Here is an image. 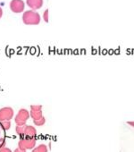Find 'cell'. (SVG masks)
I'll return each instance as SVG.
<instances>
[{
  "label": "cell",
  "instance_id": "9",
  "mask_svg": "<svg viewBox=\"0 0 134 152\" xmlns=\"http://www.w3.org/2000/svg\"><path fill=\"white\" fill-rule=\"evenodd\" d=\"M31 152H47V148L45 144H40L37 148H33Z\"/></svg>",
  "mask_w": 134,
  "mask_h": 152
},
{
  "label": "cell",
  "instance_id": "8",
  "mask_svg": "<svg viewBox=\"0 0 134 152\" xmlns=\"http://www.w3.org/2000/svg\"><path fill=\"white\" fill-rule=\"evenodd\" d=\"M30 114H31V116L32 117L33 120L39 119V118H41L43 116L41 110H39V111H32V110H31V113Z\"/></svg>",
  "mask_w": 134,
  "mask_h": 152
},
{
  "label": "cell",
  "instance_id": "14",
  "mask_svg": "<svg viewBox=\"0 0 134 152\" xmlns=\"http://www.w3.org/2000/svg\"><path fill=\"white\" fill-rule=\"evenodd\" d=\"M41 109H42V107L40 105H31V110H32V111H39Z\"/></svg>",
  "mask_w": 134,
  "mask_h": 152
},
{
  "label": "cell",
  "instance_id": "13",
  "mask_svg": "<svg viewBox=\"0 0 134 152\" xmlns=\"http://www.w3.org/2000/svg\"><path fill=\"white\" fill-rule=\"evenodd\" d=\"M1 124L2 126L4 127V129L6 131L9 130L11 128V122L10 121H4V122H1Z\"/></svg>",
  "mask_w": 134,
  "mask_h": 152
},
{
  "label": "cell",
  "instance_id": "4",
  "mask_svg": "<svg viewBox=\"0 0 134 152\" xmlns=\"http://www.w3.org/2000/svg\"><path fill=\"white\" fill-rule=\"evenodd\" d=\"M14 118V109L12 107H7L0 109V122L11 121Z\"/></svg>",
  "mask_w": 134,
  "mask_h": 152
},
{
  "label": "cell",
  "instance_id": "5",
  "mask_svg": "<svg viewBox=\"0 0 134 152\" xmlns=\"http://www.w3.org/2000/svg\"><path fill=\"white\" fill-rule=\"evenodd\" d=\"M25 4L23 0H12L10 2V9L15 14H20L24 11Z\"/></svg>",
  "mask_w": 134,
  "mask_h": 152
},
{
  "label": "cell",
  "instance_id": "3",
  "mask_svg": "<svg viewBox=\"0 0 134 152\" xmlns=\"http://www.w3.org/2000/svg\"><path fill=\"white\" fill-rule=\"evenodd\" d=\"M30 116H31L30 112L27 109H25V108H22V109H20L18 111L17 115H15V122L16 125H20V126L25 125L26 122L28 121Z\"/></svg>",
  "mask_w": 134,
  "mask_h": 152
},
{
  "label": "cell",
  "instance_id": "16",
  "mask_svg": "<svg viewBox=\"0 0 134 152\" xmlns=\"http://www.w3.org/2000/svg\"><path fill=\"white\" fill-rule=\"evenodd\" d=\"M0 152H12V150L9 148H7V147H4L0 149Z\"/></svg>",
  "mask_w": 134,
  "mask_h": 152
},
{
  "label": "cell",
  "instance_id": "6",
  "mask_svg": "<svg viewBox=\"0 0 134 152\" xmlns=\"http://www.w3.org/2000/svg\"><path fill=\"white\" fill-rule=\"evenodd\" d=\"M26 4L32 10H38L42 7L43 0H26Z\"/></svg>",
  "mask_w": 134,
  "mask_h": 152
},
{
  "label": "cell",
  "instance_id": "10",
  "mask_svg": "<svg viewBox=\"0 0 134 152\" xmlns=\"http://www.w3.org/2000/svg\"><path fill=\"white\" fill-rule=\"evenodd\" d=\"M25 125H26V124H25ZM25 125H23V126L17 125V126L15 127V132H16V133H17L19 136H21V137L24 136V129H25Z\"/></svg>",
  "mask_w": 134,
  "mask_h": 152
},
{
  "label": "cell",
  "instance_id": "2",
  "mask_svg": "<svg viewBox=\"0 0 134 152\" xmlns=\"http://www.w3.org/2000/svg\"><path fill=\"white\" fill-rule=\"evenodd\" d=\"M36 145V138H29L26 136L21 137L18 142V148L23 150L33 149Z\"/></svg>",
  "mask_w": 134,
  "mask_h": 152
},
{
  "label": "cell",
  "instance_id": "19",
  "mask_svg": "<svg viewBox=\"0 0 134 152\" xmlns=\"http://www.w3.org/2000/svg\"><path fill=\"white\" fill-rule=\"evenodd\" d=\"M2 15H3V10H2L1 7H0V18L2 17Z\"/></svg>",
  "mask_w": 134,
  "mask_h": 152
},
{
  "label": "cell",
  "instance_id": "11",
  "mask_svg": "<svg viewBox=\"0 0 134 152\" xmlns=\"http://www.w3.org/2000/svg\"><path fill=\"white\" fill-rule=\"evenodd\" d=\"M5 140H6V130L2 126L1 122H0V141H3Z\"/></svg>",
  "mask_w": 134,
  "mask_h": 152
},
{
  "label": "cell",
  "instance_id": "17",
  "mask_svg": "<svg viewBox=\"0 0 134 152\" xmlns=\"http://www.w3.org/2000/svg\"><path fill=\"white\" fill-rule=\"evenodd\" d=\"M6 145H7L6 140H3V141H0V149H1L2 148H4V147H6Z\"/></svg>",
  "mask_w": 134,
  "mask_h": 152
},
{
  "label": "cell",
  "instance_id": "15",
  "mask_svg": "<svg viewBox=\"0 0 134 152\" xmlns=\"http://www.w3.org/2000/svg\"><path fill=\"white\" fill-rule=\"evenodd\" d=\"M43 19L46 23L48 22V10H46L44 12V15H43Z\"/></svg>",
  "mask_w": 134,
  "mask_h": 152
},
{
  "label": "cell",
  "instance_id": "12",
  "mask_svg": "<svg viewBox=\"0 0 134 152\" xmlns=\"http://www.w3.org/2000/svg\"><path fill=\"white\" fill-rule=\"evenodd\" d=\"M45 122H46V119H45L44 116H42V117L39 118V119L33 120V123H34L35 125H37V126H41V125H43V124H45Z\"/></svg>",
  "mask_w": 134,
  "mask_h": 152
},
{
  "label": "cell",
  "instance_id": "1",
  "mask_svg": "<svg viewBox=\"0 0 134 152\" xmlns=\"http://www.w3.org/2000/svg\"><path fill=\"white\" fill-rule=\"evenodd\" d=\"M23 22L26 25H38L40 23V15L34 10H29L23 13Z\"/></svg>",
  "mask_w": 134,
  "mask_h": 152
},
{
  "label": "cell",
  "instance_id": "18",
  "mask_svg": "<svg viewBox=\"0 0 134 152\" xmlns=\"http://www.w3.org/2000/svg\"><path fill=\"white\" fill-rule=\"evenodd\" d=\"M14 152H26V150H23V149H21V148H15V151Z\"/></svg>",
  "mask_w": 134,
  "mask_h": 152
},
{
  "label": "cell",
  "instance_id": "7",
  "mask_svg": "<svg viewBox=\"0 0 134 152\" xmlns=\"http://www.w3.org/2000/svg\"><path fill=\"white\" fill-rule=\"evenodd\" d=\"M37 135V131L36 129L31 126V125H25V129H24V136L29 137V138H36Z\"/></svg>",
  "mask_w": 134,
  "mask_h": 152
}]
</instances>
